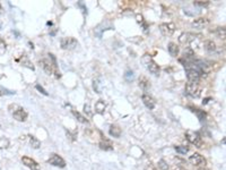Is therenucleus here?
I'll return each instance as SVG.
<instances>
[{
  "instance_id": "c85d7f7f",
  "label": "nucleus",
  "mask_w": 226,
  "mask_h": 170,
  "mask_svg": "<svg viewBox=\"0 0 226 170\" xmlns=\"http://www.w3.org/2000/svg\"><path fill=\"white\" fill-rule=\"evenodd\" d=\"M157 164H158V168H160L161 170H167L168 169V164H167L166 161H165V160H163V159L160 160Z\"/></svg>"
},
{
  "instance_id": "5701e85b",
  "label": "nucleus",
  "mask_w": 226,
  "mask_h": 170,
  "mask_svg": "<svg viewBox=\"0 0 226 170\" xmlns=\"http://www.w3.org/2000/svg\"><path fill=\"white\" fill-rule=\"evenodd\" d=\"M71 112H72V115H74L75 117H76V118H77V120L79 122H82V124H88V120H87V119H86V118H85L83 115H80L78 111H76V110L72 109Z\"/></svg>"
},
{
  "instance_id": "cd10ccee",
  "label": "nucleus",
  "mask_w": 226,
  "mask_h": 170,
  "mask_svg": "<svg viewBox=\"0 0 226 170\" xmlns=\"http://www.w3.org/2000/svg\"><path fill=\"white\" fill-rule=\"evenodd\" d=\"M8 146H9V141L5 137H1L0 138V149H7Z\"/></svg>"
},
{
  "instance_id": "f3484780",
  "label": "nucleus",
  "mask_w": 226,
  "mask_h": 170,
  "mask_svg": "<svg viewBox=\"0 0 226 170\" xmlns=\"http://www.w3.org/2000/svg\"><path fill=\"white\" fill-rule=\"evenodd\" d=\"M139 86H140V89H143L144 91H147L149 87H150L149 79L147 78V77H145V76H140V77H139Z\"/></svg>"
},
{
  "instance_id": "58836bf2",
  "label": "nucleus",
  "mask_w": 226,
  "mask_h": 170,
  "mask_svg": "<svg viewBox=\"0 0 226 170\" xmlns=\"http://www.w3.org/2000/svg\"><path fill=\"white\" fill-rule=\"evenodd\" d=\"M173 170H187V169L182 168V167H180V166H175V167L173 168Z\"/></svg>"
},
{
  "instance_id": "f8f14e48",
  "label": "nucleus",
  "mask_w": 226,
  "mask_h": 170,
  "mask_svg": "<svg viewBox=\"0 0 226 170\" xmlns=\"http://www.w3.org/2000/svg\"><path fill=\"white\" fill-rule=\"evenodd\" d=\"M98 145H100V149L104 150V151H112L113 150V143L111 142V140L106 138L105 136H102Z\"/></svg>"
},
{
  "instance_id": "393cba45",
  "label": "nucleus",
  "mask_w": 226,
  "mask_h": 170,
  "mask_svg": "<svg viewBox=\"0 0 226 170\" xmlns=\"http://www.w3.org/2000/svg\"><path fill=\"white\" fill-rule=\"evenodd\" d=\"M175 151L178 152V153H180V154H185V153H188V151H189V147L184 145L175 146Z\"/></svg>"
},
{
  "instance_id": "ddd939ff",
  "label": "nucleus",
  "mask_w": 226,
  "mask_h": 170,
  "mask_svg": "<svg viewBox=\"0 0 226 170\" xmlns=\"http://www.w3.org/2000/svg\"><path fill=\"white\" fill-rule=\"evenodd\" d=\"M16 61H17V62H19L22 66L27 67V68H30V69H32V70H34V69H35V68H34V66H33V64L31 62L30 58H28V56L26 55V53H23V55L20 56V58L16 59Z\"/></svg>"
},
{
  "instance_id": "a878e982",
  "label": "nucleus",
  "mask_w": 226,
  "mask_h": 170,
  "mask_svg": "<svg viewBox=\"0 0 226 170\" xmlns=\"http://www.w3.org/2000/svg\"><path fill=\"white\" fill-rule=\"evenodd\" d=\"M133 78H135V75H133V72L132 70H127L125 74V79L127 81V82H132L133 81Z\"/></svg>"
},
{
  "instance_id": "1a4fd4ad",
  "label": "nucleus",
  "mask_w": 226,
  "mask_h": 170,
  "mask_svg": "<svg viewBox=\"0 0 226 170\" xmlns=\"http://www.w3.org/2000/svg\"><path fill=\"white\" fill-rule=\"evenodd\" d=\"M196 34H193V33H189V32H187V33H182L180 37H179V42L181 43V44H184V45H188V44H190L191 42H193L195 40H196Z\"/></svg>"
},
{
  "instance_id": "7ed1b4c3",
  "label": "nucleus",
  "mask_w": 226,
  "mask_h": 170,
  "mask_svg": "<svg viewBox=\"0 0 226 170\" xmlns=\"http://www.w3.org/2000/svg\"><path fill=\"white\" fill-rule=\"evenodd\" d=\"M143 62L146 65L147 67V69H148L150 73L155 75V76H157V75H160V70H161V68L160 66L155 62L153 59H152V57H149L148 55H145L143 57Z\"/></svg>"
},
{
  "instance_id": "20e7f679",
  "label": "nucleus",
  "mask_w": 226,
  "mask_h": 170,
  "mask_svg": "<svg viewBox=\"0 0 226 170\" xmlns=\"http://www.w3.org/2000/svg\"><path fill=\"white\" fill-rule=\"evenodd\" d=\"M185 94H188L189 97H199L201 95V87L199 86V85L197 84V83H190V82H188L187 84H185Z\"/></svg>"
},
{
  "instance_id": "f03ea898",
  "label": "nucleus",
  "mask_w": 226,
  "mask_h": 170,
  "mask_svg": "<svg viewBox=\"0 0 226 170\" xmlns=\"http://www.w3.org/2000/svg\"><path fill=\"white\" fill-rule=\"evenodd\" d=\"M8 110H9V112L12 114V117H14L17 122H25V120L27 119V117H28V115H27V112L25 111L24 108L16 103L9 104V106H8Z\"/></svg>"
},
{
  "instance_id": "4be33fe9",
  "label": "nucleus",
  "mask_w": 226,
  "mask_h": 170,
  "mask_svg": "<svg viewBox=\"0 0 226 170\" xmlns=\"http://www.w3.org/2000/svg\"><path fill=\"white\" fill-rule=\"evenodd\" d=\"M190 109L192 112L196 114L197 117L199 118L200 122H203V120H205V118H206V112H205L203 110H200V109H198V108H191V107H190Z\"/></svg>"
},
{
  "instance_id": "2f4dec72",
  "label": "nucleus",
  "mask_w": 226,
  "mask_h": 170,
  "mask_svg": "<svg viewBox=\"0 0 226 170\" xmlns=\"http://www.w3.org/2000/svg\"><path fill=\"white\" fill-rule=\"evenodd\" d=\"M15 93H16L15 91H8V90H5V89L0 90V95H7V94L12 95V94H15Z\"/></svg>"
},
{
  "instance_id": "423d86ee",
  "label": "nucleus",
  "mask_w": 226,
  "mask_h": 170,
  "mask_svg": "<svg viewBox=\"0 0 226 170\" xmlns=\"http://www.w3.org/2000/svg\"><path fill=\"white\" fill-rule=\"evenodd\" d=\"M60 45L63 50H72L78 45V41L75 37H62L60 41Z\"/></svg>"
},
{
  "instance_id": "39448f33",
  "label": "nucleus",
  "mask_w": 226,
  "mask_h": 170,
  "mask_svg": "<svg viewBox=\"0 0 226 170\" xmlns=\"http://www.w3.org/2000/svg\"><path fill=\"white\" fill-rule=\"evenodd\" d=\"M185 137H187L188 142H190L191 144H193V145L197 146V147H202L203 142H202L201 136L197 133V132L188 130V132L185 133Z\"/></svg>"
},
{
  "instance_id": "c756f323",
  "label": "nucleus",
  "mask_w": 226,
  "mask_h": 170,
  "mask_svg": "<svg viewBox=\"0 0 226 170\" xmlns=\"http://www.w3.org/2000/svg\"><path fill=\"white\" fill-rule=\"evenodd\" d=\"M215 32H216V33H217V35H218L219 37H222V39H224V37H225V29H224V27H217Z\"/></svg>"
},
{
  "instance_id": "bb28decb",
  "label": "nucleus",
  "mask_w": 226,
  "mask_h": 170,
  "mask_svg": "<svg viewBox=\"0 0 226 170\" xmlns=\"http://www.w3.org/2000/svg\"><path fill=\"white\" fill-rule=\"evenodd\" d=\"M7 50V44L6 42L0 37V56H2Z\"/></svg>"
},
{
  "instance_id": "4c0bfd02",
  "label": "nucleus",
  "mask_w": 226,
  "mask_h": 170,
  "mask_svg": "<svg viewBox=\"0 0 226 170\" xmlns=\"http://www.w3.org/2000/svg\"><path fill=\"white\" fill-rule=\"evenodd\" d=\"M67 135H68V136H70V140H71V141L76 140V133L71 134V133H69V132H67Z\"/></svg>"
},
{
  "instance_id": "2eb2a0df",
  "label": "nucleus",
  "mask_w": 226,
  "mask_h": 170,
  "mask_svg": "<svg viewBox=\"0 0 226 170\" xmlns=\"http://www.w3.org/2000/svg\"><path fill=\"white\" fill-rule=\"evenodd\" d=\"M208 24H209V19L203 18V17L197 18L196 21L192 22V26L196 27V29H203V27H206Z\"/></svg>"
},
{
  "instance_id": "6ab92c4d",
  "label": "nucleus",
  "mask_w": 226,
  "mask_h": 170,
  "mask_svg": "<svg viewBox=\"0 0 226 170\" xmlns=\"http://www.w3.org/2000/svg\"><path fill=\"white\" fill-rule=\"evenodd\" d=\"M203 47H205V50H206V51L214 52L215 50H216V43H215L213 40H207V41H205Z\"/></svg>"
},
{
  "instance_id": "412c9836",
  "label": "nucleus",
  "mask_w": 226,
  "mask_h": 170,
  "mask_svg": "<svg viewBox=\"0 0 226 170\" xmlns=\"http://www.w3.org/2000/svg\"><path fill=\"white\" fill-rule=\"evenodd\" d=\"M110 135L113 137H120L121 136V128L117 125H112L110 127Z\"/></svg>"
},
{
  "instance_id": "4468645a",
  "label": "nucleus",
  "mask_w": 226,
  "mask_h": 170,
  "mask_svg": "<svg viewBox=\"0 0 226 170\" xmlns=\"http://www.w3.org/2000/svg\"><path fill=\"white\" fill-rule=\"evenodd\" d=\"M141 100H143L144 104H145L149 110H153L155 108V106H156V101H155L150 95H148V94H144L143 97H141Z\"/></svg>"
},
{
  "instance_id": "72a5a7b5",
  "label": "nucleus",
  "mask_w": 226,
  "mask_h": 170,
  "mask_svg": "<svg viewBox=\"0 0 226 170\" xmlns=\"http://www.w3.org/2000/svg\"><path fill=\"white\" fill-rule=\"evenodd\" d=\"M84 112L85 114H87V115L89 116V117H92V111H90V107H89V104H85L84 106Z\"/></svg>"
},
{
  "instance_id": "ea45409f",
  "label": "nucleus",
  "mask_w": 226,
  "mask_h": 170,
  "mask_svg": "<svg viewBox=\"0 0 226 170\" xmlns=\"http://www.w3.org/2000/svg\"><path fill=\"white\" fill-rule=\"evenodd\" d=\"M209 100H210V97H206V99H205V100L202 101V103H203V104H207V103L209 102Z\"/></svg>"
},
{
  "instance_id": "9b49d317",
  "label": "nucleus",
  "mask_w": 226,
  "mask_h": 170,
  "mask_svg": "<svg viewBox=\"0 0 226 170\" xmlns=\"http://www.w3.org/2000/svg\"><path fill=\"white\" fill-rule=\"evenodd\" d=\"M22 162L24 166L32 170H40V164L36 162L34 159L30 158V157H23L22 158Z\"/></svg>"
},
{
  "instance_id": "79ce46f5",
  "label": "nucleus",
  "mask_w": 226,
  "mask_h": 170,
  "mask_svg": "<svg viewBox=\"0 0 226 170\" xmlns=\"http://www.w3.org/2000/svg\"><path fill=\"white\" fill-rule=\"evenodd\" d=\"M4 12V9H2V6H1V4H0V14H2Z\"/></svg>"
},
{
  "instance_id": "f257e3e1",
  "label": "nucleus",
  "mask_w": 226,
  "mask_h": 170,
  "mask_svg": "<svg viewBox=\"0 0 226 170\" xmlns=\"http://www.w3.org/2000/svg\"><path fill=\"white\" fill-rule=\"evenodd\" d=\"M50 56V59L52 61H50L49 59H42V60L39 61L40 66L43 68V70L48 75H54L55 78H60L61 77V74L58 70V67H57V60L54 58V56L52 53H49Z\"/></svg>"
},
{
  "instance_id": "0eeeda50",
  "label": "nucleus",
  "mask_w": 226,
  "mask_h": 170,
  "mask_svg": "<svg viewBox=\"0 0 226 170\" xmlns=\"http://www.w3.org/2000/svg\"><path fill=\"white\" fill-rule=\"evenodd\" d=\"M48 163L52 164L54 167H59V168H65L66 167V161L60 157L57 153H52L48 159Z\"/></svg>"
},
{
  "instance_id": "a19ab883",
  "label": "nucleus",
  "mask_w": 226,
  "mask_h": 170,
  "mask_svg": "<svg viewBox=\"0 0 226 170\" xmlns=\"http://www.w3.org/2000/svg\"><path fill=\"white\" fill-rule=\"evenodd\" d=\"M55 32H57V29H55V27H53V30L50 32V34H51V35H54V34H55Z\"/></svg>"
},
{
  "instance_id": "aec40b11",
  "label": "nucleus",
  "mask_w": 226,
  "mask_h": 170,
  "mask_svg": "<svg viewBox=\"0 0 226 170\" xmlns=\"http://www.w3.org/2000/svg\"><path fill=\"white\" fill-rule=\"evenodd\" d=\"M28 138H30L31 146H32L33 149L37 150V149H40V147H41V142L37 140L35 136H33V135H28Z\"/></svg>"
},
{
  "instance_id": "6e6552de",
  "label": "nucleus",
  "mask_w": 226,
  "mask_h": 170,
  "mask_svg": "<svg viewBox=\"0 0 226 170\" xmlns=\"http://www.w3.org/2000/svg\"><path fill=\"white\" fill-rule=\"evenodd\" d=\"M161 33L165 37H171L173 33L175 32V25L173 23H163L160 26Z\"/></svg>"
},
{
  "instance_id": "dca6fc26",
  "label": "nucleus",
  "mask_w": 226,
  "mask_h": 170,
  "mask_svg": "<svg viewBox=\"0 0 226 170\" xmlns=\"http://www.w3.org/2000/svg\"><path fill=\"white\" fill-rule=\"evenodd\" d=\"M105 109H106V103L104 102V100L100 99V100L95 103V112L100 114V115H103L104 111H105Z\"/></svg>"
},
{
  "instance_id": "7c9ffc66",
  "label": "nucleus",
  "mask_w": 226,
  "mask_h": 170,
  "mask_svg": "<svg viewBox=\"0 0 226 170\" xmlns=\"http://www.w3.org/2000/svg\"><path fill=\"white\" fill-rule=\"evenodd\" d=\"M209 4V1L208 0H206V1H193V5L195 6H199V7H205V6H207Z\"/></svg>"
},
{
  "instance_id": "f704fd0d",
  "label": "nucleus",
  "mask_w": 226,
  "mask_h": 170,
  "mask_svg": "<svg viewBox=\"0 0 226 170\" xmlns=\"http://www.w3.org/2000/svg\"><path fill=\"white\" fill-rule=\"evenodd\" d=\"M145 170H157V168H156V167H155L153 163H150V162H149V163L146 164V167H145Z\"/></svg>"
},
{
  "instance_id": "473e14b6",
  "label": "nucleus",
  "mask_w": 226,
  "mask_h": 170,
  "mask_svg": "<svg viewBox=\"0 0 226 170\" xmlns=\"http://www.w3.org/2000/svg\"><path fill=\"white\" fill-rule=\"evenodd\" d=\"M35 87H36V90H37V91H40V92H41V93H42V94H43V95H47V97H48V95H49V93H48V92L45 91V90H44V89H43V87H42V86H41V85H40V84H37V85H36V86H35Z\"/></svg>"
},
{
  "instance_id": "9d476101",
  "label": "nucleus",
  "mask_w": 226,
  "mask_h": 170,
  "mask_svg": "<svg viewBox=\"0 0 226 170\" xmlns=\"http://www.w3.org/2000/svg\"><path fill=\"white\" fill-rule=\"evenodd\" d=\"M189 162L192 166H196V167H198V166H205L206 164V159L203 158L201 154H199V153H193L189 158Z\"/></svg>"
},
{
  "instance_id": "b1692460",
  "label": "nucleus",
  "mask_w": 226,
  "mask_h": 170,
  "mask_svg": "<svg viewBox=\"0 0 226 170\" xmlns=\"http://www.w3.org/2000/svg\"><path fill=\"white\" fill-rule=\"evenodd\" d=\"M93 89L96 93H101V83H100V79L96 78L93 81Z\"/></svg>"
},
{
  "instance_id": "e433bc0d",
  "label": "nucleus",
  "mask_w": 226,
  "mask_h": 170,
  "mask_svg": "<svg viewBox=\"0 0 226 170\" xmlns=\"http://www.w3.org/2000/svg\"><path fill=\"white\" fill-rule=\"evenodd\" d=\"M78 6H79V7H82V8H83V12H84V14H87V8L85 7V5H84L83 2H78Z\"/></svg>"
},
{
  "instance_id": "a211bd4d",
  "label": "nucleus",
  "mask_w": 226,
  "mask_h": 170,
  "mask_svg": "<svg viewBox=\"0 0 226 170\" xmlns=\"http://www.w3.org/2000/svg\"><path fill=\"white\" fill-rule=\"evenodd\" d=\"M167 49H168V52H170V55L172 56V57H176V56L179 55L180 49H179V47L176 45V43L170 42L168 43V47H167Z\"/></svg>"
},
{
  "instance_id": "c9c22d12",
  "label": "nucleus",
  "mask_w": 226,
  "mask_h": 170,
  "mask_svg": "<svg viewBox=\"0 0 226 170\" xmlns=\"http://www.w3.org/2000/svg\"><path fill=\"white\" fill-rule=\"evenodd\" d=\"M136 18H137L138 23H141V24H144V23H145V22H144V17L141 16V15H139V14H138L137 16H136Z\"/></svg>"
}]
</instances>
